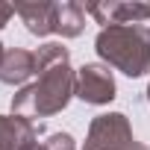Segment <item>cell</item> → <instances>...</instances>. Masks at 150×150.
Masks as SVG:
<instances>
[{
  "mask_svg": "<svg viewBox=\"0 0 150 150\" xmlns=\"http://www.w3.org/2000/svg\"><path fill=\"white\" fill-rule=\"evenodd\" d=\"M35 53V74L38 80L24 86L12 97V115L21 118H50L59 115L68 100L74 97V83H77V71L71 68V53L68 47L50 41L41 44Z\"/></svg>",
  "mask_w": 150,
  "mask_h": 150,
  "instance_id": "6da1fadb",
  "label": "cell"
},
{
  "mask_svg": "<svg viewBox=\"0 0 150 150\" xmlns=\"http://www.w3.org/2000/svg\"><path fill=\"white\" fill-rule=\"evenodd\" d=\"M97 56L127 77H144L150 71V27L121 24L103 27L94 41Z\"/></svg>",
  "mask_w": 150,
  "mask_h": 150,
  "instance_id": "7a4b0ae2",
  "label": "cell"
},
{
  "mask_svg": "<svg viewBox=\"0 0 150 150\" xmlns=\"http://www.w3.org/2000/svg\"><path fill=\"white\" fill-rule=\"evenodd\" d=\"M138 144L141 141H135L129 118L124 112H106L91 121L83 150H138Z\"/></svg>",
  "mask_w": 150,
  "mask_h": 150,
  "instance_id": "3957f363",
  "label": "cell"
},
{
  "mask_svg": "<svg viewBox=\"0 0 150 150\" xmlns=\"http://www.w3.org/2000/svg\"><path fill=\"white\" fill-rule=\"evenodd\" d=\"M74 97H80L83 103L91 106H106L115 100V77L106 65L88 62L77 71V83H74Z\"/></svg>",
  "mask_w": 150,
  "mask_h": 150,
  "instance_id": "277c9868",
  "label": "cell"
},
{
  "mask_svg": "<svg viewBox=\"0 0 150 150\" xmlns=\"http://www.w3.org/2000/svg\"><path fill=\"white\" fill-rule=\"evenodd\" d=\"M86 12L97 24H103V27H121V24H144V21H150V3H135V0L88 3Z\"/></svg>",
  "mask_w": 150,
  "mask_h": 150,
  "instance_id": "5b68a950",
  "label": "cell"
},
{
  "mask_svg": "<svg viewBox=\"0 0 150 150\" xmlns=\"http://www.w3.org/2000/svg\"><path fill=\"white\" fill-rule=\"evenodd\" d=\"M15 15L38 38L56 33V3H47V0H38V3H15Z\"/></svg>",
  "mask_w": 150,
  "mask_h": 150,
  "instance_id": "8992f818",
  "label": "cell"
},
{
  "mask_svg": "<svg viewBox=\"0 0 150 150\" xmlns=\"http://www.w3.org/2000/svg\"><path fill=\"white\" fill-rule=\"evenodd\" d=\"M35 74V53L24 50V47H12L3 56V65H0V83L3 86H21Z\"/></svg>",
  "mask_w": 150,
  "mask_h": 150,
  "instance_id": "52a82bcc",
  "label": "cell"
},
{
  "mask_svg": "<svg viewBox=\"0 0 150 150\" xmlns=\"http://www.w3.org/2000/svg\"><path fill=\"white\" fill-rule=\"evenodd\" d=\"M35 138H38V129L30 118L0 115V150H24Z\"/></svg>",
  "mask_w": 150,
  "mask_h": 150,
  "instance_id": "ba28073f",
  "label": "cell"
},
{
  "mask_svg": "<svg viewBox=\"0 0 150 150\" xmlns=\"http://www.w3.org/2000/svg\"><path fill=\"white\" fill-rule=\"evenodd\" d=\"M86 30V6L74 3V0H65V3H56V35L62 38H77Z\"/></svg>",
  "mask_w": 150,
  "mask_h": 150,
  "instance_id": "9c48e42d",
  "label": "cell"
},
{
  "mask_svg": "<svg viewBox=\"0 0 150 150\" xmlns=\"http://www.w3.org/2000/svg\"><path fill=\"white\" fill-rule=\"evenodd\" d=\"M41 144H44V150H77L71 132H50L47 141H41Z\"/></svg>",
  "mask_w": 150,
  "mask_h": 150,
  "instance_id": "30bf717a",
  "label": "cell"
},
{
  "mask_svg": "<svg viewBox=\"0 0 150 150\" xmlns=\"http://www.w3.org/2000/svg\"><path fill=\"white\" fill-rule=\"evenodd\" d=\"M15 15V6H6V3H0V30H3L9 24V18Z\"/></svg>",
  "mask_w": 150,
  "mask_h": 150,
  "instance_id": "8fae6325",
  "label": "cell"
},
{
  "mask_svg": "<svg viewBox=\"0 0 150 150\" xmlns=\"http://www.w3.org/2000/svg\"><path fill=\"white\" fill-rule=\"evenodd\" d=\"M24 150H44V144H41V141H38V138H35V141H30V144H27V147H24Z\"/></svg>",
  "mask_w": 150,
  "mask_h": 150,
  "instance_id": "7c38bea8",
  "label": "cell"
},
{
  "mask_svg": "<svg viewBox=\"0 0 150 150\" xmlns=\"http://www.w3.org/2000/svg\"><path fill=\"white\" fill-rule=\"evenodd\" d=\"M3 56H6V47H3V44H0V65H3Z\"/></svg>",
  "mask_w": 150,
  "mask_h": 150,
  "instance_id": "4fadbf2b",
  "label": "cell"
},
{
  "mask_svg": "<svg viewBox=\"0 0 150 150\" xmlns=\"http://www.w3.org/2000/svg\"><path fill=\"white\" fill-rule=\"evenodd\" d=\"M147 103H150V86H147Z\"/></svg>",
  "mask_w": 150,
  "mask_h": 150,
  "instance_id": "5bb4252c",
  "label": "cell"
},
{
  "mask_svg": "<svg viewBox=\"0 0 150 150\" xmlns=\"http://www.w3.org/2000/svg\"><path fill=\"white\" fill-rule=\"evenodd\" d=\"M138 150H150V147H144V144H138Z\"/></svg>",
  "mask_w": 150,
  "mask_h": 150,
  "instance_id": "9a60e30c",
  "label": "cell"
}]
</instances>
